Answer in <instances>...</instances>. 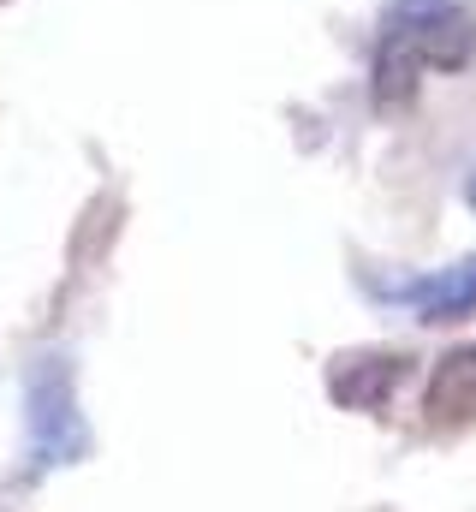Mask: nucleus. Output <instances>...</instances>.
I'll list each match as a JSON object with an SVG mask.
<instances>
[{
  "label": "nucleus",
  "mask_w": 476,
  "mask_h": 512,
  "mask_svg": "<svg viewBox=\"0 0 476 512\" xmlns=\"http://www.w3.org/2000/svg\"><path fill=\"white\" fill-rule=\"evenodd\" d=\"M381 298L417 310L423 322H459V316H476V256L441 268V274H423V280H405V286H375Z\"/></svg>",
  "instance_id": "3"
},
{
  "label": "nucleus",
  "mask_w": 476,
  "mask_h": 512,
  "mask_svg": "<svg viewBox=\"0 0 476 512\" xmlns=\"http://www.w3.org/2000/svg\"><path fill=\"white\" fill-rule=\"evenodd\" d=\"M405 364H411L405 352H346L328 370V393L346 411H381L393 399V387L405 382Z\"/></svg>",
  "instance_id": "4"
},
{
  "label": "nucleus",
  "mask_w": 476,
  "mask_h": 512,
  "mask_svg": "<svg viewBox=\"0 0 476 512\" xmlns=\"http://www.w3.org/2000/svg\"><path fill=\"white\" fill-rule=\"evenodd\" d=\"M423 417L435 429H465L476 423V340L471 346H453L423 387Z\"/></svg>",
  "instance_id": "5"
},
{
  "label": "nucleus",
  "mask_w": 476,
  "mask_h": 512,
  "mask_svg": "<svg viewBox=\"0 0 476 512\" xmlns=\"http://www.w3.org/2000/svg\"><path fill=\"white\" fill-rule=\"evenodd\" d=\"M471 209H476V179H471Z\"/></svg>",
  "instance_id": "6"
},
{
  "label": "nucleus",
  "mask_w": 476,
  "mask_h": 512,
  "mask_svg": "<svg viewBox=\"0 0 476 512\" xmlns=\"http://www.w3.org/2000/svg\"><path fill=\"white\" fill-rule=\"evenodd\" d=\"M476 60V18L459 0H393L369 48V96L381 114L417 102L423 72H459Z\"/></svg>",
  "instance_id": "1"
},
{
  "label": "nucleus",
  "mask_w": 476,
  "mask_h": 512,
  "mask_svg": "<svg viewBox=\"0 0 476 512\" xmlns=\"http://www.w3.org/2000/svg\"><path fill=\"white\" fill-rule=\"evenodd\" d=\"M24 405H30V447H36L42 465H72V459H84L90 435H84V417H78V393H72L66 358H42V364L30 370Z\"/></svg>",
  "instance_id": "2"
}]
</instances>
